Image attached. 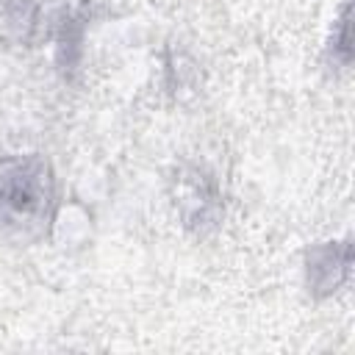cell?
<instances>
[{
    "instance_id": "cell-1",
    "label": "cell",
    "mask_w": 355,
    "mask_h": 355,
    "mask_svg": "<svg viewBox=\"0 0 355 355\" xmlns=\"http://www.w3.org/2000/svg\"><path fill=\"white\" fill-rule=\"evenodd\" d=\"M55 183L39 155L0 158V236L31 241L53 219Z\"/></svg>"
},
{
    "instance_id": "cell-2",
    "label": "cell",
    "mask_w": 355,
    "mask_h": 355,
    "mask_svg": "<svg viewBox=\"0 0 355 355\" xmlns=\"http://www.w3.org/2000/svg\"><path fill=\"white\" fill-rule=\"evenodd\" d=\"M33 19V0H0V42H28Z\"/></svg>"
}]
</instances>
